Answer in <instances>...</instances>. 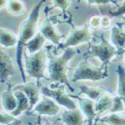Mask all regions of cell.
Segmentation results:
<instances>
[{"mask_svg":"<svg viewBox=\"0 0 125 125\" xmlns=\"http://www.w3.org/2000/svg\"><path fill=\"white\" fill-rule=\"evenodd\" d=\"M46 0H41V1L37 3L34 6L33 9L30 12L29 17L25 20L21 25V27L20 29V33H19V38H18V42L17 44V63L20 67V70L22 74V77L23 81L25 82V74L22 69V52L23 47L26 46V43L32 38L35 35L36 31H37V26H38V21L39 18V14L40 10L42 6V5L45 2Z\"/></svg>","mask_w":125,"mask_h":125,"instance_id":"obj_1","label":"cell"},{"mask_svg":"<svg viewBox=\"0 0 125 125\" xmlns=\"http://www.w3.org/2000/svg\"><path fill=\"white\" fill-rule=\"evenodd\" d=\"M76 53V52L75 50L67 47L62 55L51 57L48 63V71L50 81L52 83L64 84L71 92H74V89L68 81L67 72L68 63L73 57H74Z\"/></svg>","mask_w":125,"mask_h":125,"instance_id":"obj_2","label":"cell"},{"mask_svg":"<svg viewBox=\"0 0 125 125\" xmlns=\"http://www.w3.org/2000/svg\"><path fill=\"white\" fill-rule=\"evenodd\" d=\"M108 76L107 67L103 65L97 67L90 64L87 60L83 61L79 64L73 75L72 81L92 80L97 81L104 79Z\"/></svg>","mask_w":125,"mask_h":125,"instance_id":"obj_3","label":"cell"},{"mask_svg":"<svg viewBox=\"0 0 125 125\" xmlns=\"http://www.w3.org/2000/svg\"><path fill=\"white\" fill-rule=\"evenodd\" d=\"M47 56L43 50L32 53L30 55L25 54V64L26 72L29 76L37 79L38 85L40 83V79H47L44 76V70L46 67Z\"/></svg>","mask_w":125,"mask_h":125,"instance_id":"obj_4","label":"cell"},{"mask_svg":"<svg viewBox=\"0 0 125 125\" xmlns=\"http://www.w3.org/2000/svg\"><path fill=\"white\" fill-rule=\"evenodd\" d=\"M90 53L93 56L97 57L103 63V65L106 66L110 60L118 54L116 48L110 44L102 35L100 43L98 45H92L90 48Z\"/></svg>","mask_w":125,"mask_h":125,"instance_id":"obj_5","label":"cell"},{"mask_svg":"<svg viewBox=\"0 0 125 125\" xmlns=\"http://www.w3.org/2000/svg\"><path fill=\"white\" fill-rule=\"evenodd\" d=\"M40 90L44 95L53 99L58 104L63 106L67 109H76V106L73 100H72L69 95H67L64 92V87H60L57 89H51L47 86L40 85Z\"/></svg>","mask_w":125,"mask_h":125,"instance_id":"obj_6","label":"cell"},{"mask_svg":"<svg viewBox=\"0 0 125 125\" xmlns=\"http://www.w3.org/2000/svg\"><path fill=\"white\" fill-rule=\"evenodd\" d=\"M91 34L88 31V26L85 25L81 27L73 28L69 37L67 38L66 42L63 44V48H67L70 47H74L77 45L88 42L91 40Z\"/></svg>","mask_w":125,"mask_h":125,"instance_id":"obj_7","label":"cell"},{"mask_svg":"<svg viewBox=\"0 0 125 125\" xmlns=\"http://www.w3.org/2000/svg\"><path fill=\"white\" fill-rule=\"evenodd\" d=\"M38 85H36L33 83H28L21 85H17L13 88V90H20L21 92H24L25 94L29 100L30 108L29 111L33 109V107L36 105V104L39 100V89Z\"/></svg>","mask_w":125,"mask_h":125,"instance_id":"obj_8","label":"cell"},{"mask_svg":"<svg viewBox=\"0 0 125 125\" xmlns=\"http://www.w3.org/2000/svg\"><path fill=\"white\" fill-rule=\"evenodd\" d=\"M34 110L39 115H55L59 112V106L53 99L45 96L40 103L35 106Z\"/></svg>","mask_w":125,"mask_h":125,"instance_id":"obj_9","label":"cell"},{"mask_svg":"<svg viewBox=\"0 0 125 125\" xmlns=\"http://www.w3.org/2000/svg\"><path fill=\"white\" fill-rule=\"evenodd\" d=\"M111 41L118 51V54L121 55L125 52V30L120 23H116L111 29Z\"/></svg>","mask_w":125,"mask_h":125,"instance_id":"obj_10","label":"cell"},{"mask_svg":"<svg viewBox=\"0 0 125 125\" xmlns=\"http://www.w3.org/2000/svg\"><path fill=\"white\" fill-rule=\"evenodd\" d=\"M1 64H0V70H1V83H4L7 79L14 73V66L11 57L5 50H1Z\"/></svg>","mask_w":125,"mask_h":125,"instance_id":"obj_11","label":"cell"},{"mask_svg":"<svg viewBox=\"0 0 125 125\" xmlns=\"http://www.w3.org/2000/svg\"><path fill=\"white\" fill-rule=\"evenodd\" d=\"M70 96L79 100V104L81 108L82 112L88 118V124H92L93 123V120L97 117L96 112H95V104L94 100L90 98L89 99L82 98L74 95H70Z\"/></svg>","mask_w":125,"mask_h":125,"instance_id":"obj_12","label":"cell"},{"mask_svg":"<svg viewBox=\"0 0 125 125\" xmlns=\"http://www.w3.org/2000/svg\"><path fill=\"white\" fill-rule=\"evenodd\" d=\"M40 32L42 33V35L46 39L50 41L55 44H59L62 35L52 25L47 17L45 19L42 26L40 29Z\"/></svg>","mask_w":125,"mask_h":125,"instance_id":"obj_13","label":"cell"},{"mask_svg":"<svg viewBox=\"0 0 125 125\" xmlns=\"http://www.w3.org/2000/svg\"><path fill=\"white\" fill-rule=\"evenodd\" d=\"M14 93L17 99V106L10 113H11V115H13L14 116L17 117L20 115H21L22 112L28 111V110L29 111L30 103H29V98L27 97V96L25 94L24 92H21L20 90H15Z\"/></svg>","mask_w":125,"mask_h":125,"instance_id":"obj_14","label":"cell"},{"mask_svg":"<svg viewBox=\"0 0 125 125\" xmlns=\"http://www.w3.org/2000/svg\"><path fill=\"white\" fill-rule=\"evenodd\" d=\"M62 121L68 125H79L83 124V117L80 110L77 109H68L63 112Z\"/></svg>","mask_w":125,"mask_h":125,"instance_id":"obj_15","label":"cell"},{"mask_svg":"<svg viewBox=\"0 0 125 125\" xmlns=\"http://www.w3.org/2000/svg\"><path fill=\"white\" fill-rule=\"evenodd\" d=\"M112 103V97L108 92H106L103 95H101L97 100V103L95 104V112L97 117L102 115L108 110L109 111Z\"/></svg>","mask_w":125,"mask_h":125,"instance_id":"obj_16","label":"cell"},{"mask_svg":"<svg viewBox=\"0 0 125 125\" xmlns=\"http://www.w3.org/2000/svg\"><path fill=\"white\" fill-rule=\"evenodd\" d=\"M2 101L3 108L6 112H13L17 106V99L10 89H8L2 93Z\"/></svg>","mask_w":125,"mask_h":125,"instance_id":"obj_17","label":"cell"},{"mask_svg":"<svg viewBox=\"0 0 125 125\" xmlns=\"http://www.w3.org/2000/svg\"><path fill=\"white\" fill-rule=\"evenodd\" d=\"M79 88L80 90L79 94H84L93 100H97L101 95L108 92L104 87H88L86 85H80L79 86Z\"/></svg>","mask_w":125,"mask_h":125,"instance_id":"obj_18","label":"cell"},{"mask_svg":"<svg viewBox=\"0 0 125 125\" xmlns=\"http://www.w3.org/2000/svg\"><path fill=\"white\" fill-rule=\"evenodd\" d=\"M45 41H46L45 37L42 35L41 32H39L35 34V35L26 43V47L31 54L35 53L41 50Z\"/></svg>","mask_w":125,"mask_h":125,"instance_id":"obj_19","label":"cell"},{"mask_svg":"<svg viewBox=\"0 0 125 125\" xmlns=\"http://www.w3.org/2000/svg\"><path fill=\"white\" fill-rule=\"evenodd\" d=\"M0 43L1 45L6 47H10L17 44L18 39L11 31L6 29L5 28H1L0 29Z\"/></svg>","mask_w":125,"mask_h":125,"instance_id":"obj_20","label":"cell"},{"mask_svg":"<svg viewBox=\"0 0 125 125\" xmlns=\"http://www.w3.org/2000/svg\"><path fill=\"white\" fill-rule=\"evenodd\" d=\"M116 71L118 76V95L122 99L125 106V70L121 64H118Z\"/></svg>","mask_w":125,"mask_h":125,"instance_id":"obj_21","label":"cell"},{"mask_svg":"<svg viewBox=\"0 0 125 125\" xmlns=\"http://www.w3.org/2000/svg\"><path fill=\"white\" fill-rule=\"evenodd\" d=\"M7 8L11 14L21 15L25 12L26 6L21 0H8Z\"/></svg>","mask_w":125,"mask_h":125,"instance_id":"obj_22","label":"cell"},{"mask_svg":"<svg viewBox=\"0 0 125 125\" xmlns=\"http://www.w3.org/2000/svg\"><path fill=\"white\" fill-rule=\"evenodd\" d=\"M100 121L101 122L107 123L109 124L124 125L125 124V115L117 114V113H115V112H112V114L100 118Z\"/></svg>","mask_w":125,"mask_h":125,"instance_id":"obj_23","label":"cell"},{"mask_svg":"<svg viewBox=\"0 0 125 125\" xmlns=\"http://www.w3.org/2000/svg\"><path fill=\"white\" fill-rule=\"evenodd\" d=\"M124 110V104L122 99L118 95L112 98V106L109 109V112H116Z\"/></svg>","mask_w":125,"mask_h":125,"instance_id":"obj_24","label":"cell"},{"mask_svg":"<svg viewBox=\"0 0 125 125\" xmlns=\"http://www.w3.org/2000/svg\"><path fill=\"white\" fill-rule=\"evenodd\" d=\"M0 123H1V124H18L20 123V121H18L13 115H9L8 113L2 111L0 113Z\"/></svg>","mask_w":125,"mask_h":125,"instance_id":"obj_25","label":"cell"},{"mask_svg":"<svg viewBox=\"0 0 125 125\" xmlns=\"http://www.w3.org/2000/svg\"><path fill=\"white\" fill-rule=\"evenodd\" d=\"M54 7L59 8L63 11H65L70 5V0H52Z\"/></svg>","mask_w":125,"mask_h":125,"instance_id":"obj_26","label":"cell"},{"mask_svg":"<svg viewBox=\"0 0 125 125\" xmlns=\"http://www.w3.org/2000/svg\"><path fill=\"white\" fill-rule=\"evenodd\" d=\"M101 17H99L97 15L91 17L88 22L89 26L92 29H97L101 25Z\"/></svg>","mask_w":125,"mask_h":125,"instance_id":"obj_27","label":"cell"},{"mask_svg":"<svg viewBox=\"0 0 125 125\" xmlns=\"http://www.w3.org/2000/svg\"><path fill=\"white\" fill-rule=\"evenodd\" d=\"M109 14L111 17H119V16L125 15V1L116 10H115V11L109 10Z\"/></svg>","mask_w":125,"mask_h":125,"instance_id":"obj_28","label":"cell"},{"mask_svg":"<svg viewBox=\"0 0 125 125\" xmlns=\"http://www.w3.org/2000/svg\"><path fill=\"white\" fill-rule=\"evenodd\" d=\"M88 3L89 5H104V4H108L113 2L115 3V1L113 0H87Z\"/></svg>","mask_w":125,"mask_h":125,"instance_id":"obj_29","label":"cell"},{"mask_svg":"<svg viewBox=\"0 0 125 125\" xmlns=\"http://www.w3.org/2000/svg\"><path fill=\"white\" fill-rule=\"evenodd\" d=\"M111 25V20L108 16H104L101 18V26L104 29H107L110 27Z\"/></svg>","mask_w":125,"mask_h":125,"instance_id":"obj_30","label":"cell"},{"mask_svg":"<svg viewBox=\"0 0 125 125\" xmlns=\"http://www.w3.org/2000/svg\"><path fill=\"white\" fill-rule=\"evenodd\" d=\"M8 0H0V8L3 9L5 6H7Z\"/></svg>","mask_w":125,"mask_h":125,"instance_id":"obj_31","label":"cell"},{"mask_svg":"<svg viewBox=\"0 0 125 125\" xmlns=\"http://www.w3.org/2000/svg\"><path fill=\"white\" fill-rule=\"evenodd\" d=\"M122 19H123V20H124V21L125 22V15L122 16Z\"/></svg>","mask_w":125,"mask_h":125,"instance_id":"obj_32","label":"cell"}]
</instances>
